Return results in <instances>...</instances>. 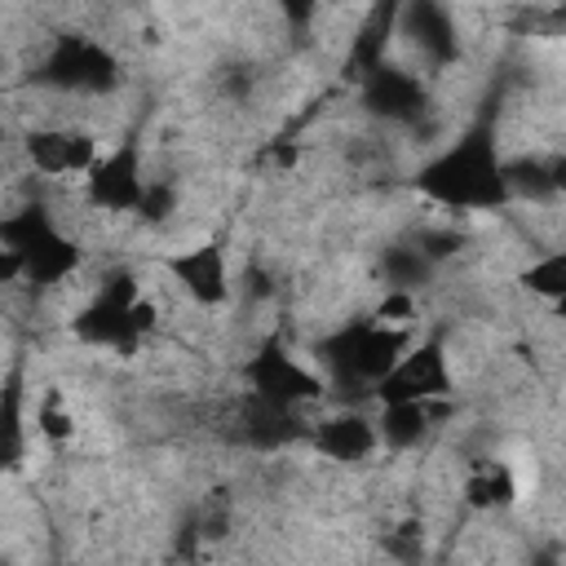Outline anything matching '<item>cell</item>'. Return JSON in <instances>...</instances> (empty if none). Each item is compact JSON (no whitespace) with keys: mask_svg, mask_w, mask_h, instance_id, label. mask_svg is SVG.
<instances>
[{"mask_svg":"<svg viewBox=\"0 0 566 566\" xmlns=\"http://www.w3.org/2000/svg\"><path fill=\"white\" fill-rule=\"evenodd\" d=\"M394 27H398V35H402L416 53H424L429 66H447V62H455V53H460L455 22H451V13H447L442 4H411V9H402V13L394 18Z\"/></svg>","mask_w":566,"mask_h":566,"instance_id":"obj_12","label":"cell"},{"mask_svg":"<svg viewBox=\"0 0 566 566\" xmlns=\"http://www.w3.org/2000/svg\"><path fill=\"white\" fill-rule=\"evenodd\" d=\"M35 84L57 88V93H80V97H102L119 84V62L102 40L88 35H57L53 49L44 53Z\"/></svg>","mask_w":566,"mask_h":566,"instance_id":"obj_6","label":"cell"},{"mask_svg":"<svg viewBox=\"0 0 566 566\" xmlns=\"http://www.w3.org/2000/svg\"><path fill=\"white\" fill-rule=\"evenodd\" d=\"M464 495H469V504L473 509H500V504H509L517 491H513V473L504 469V464H486V469H478L469 482H464Z\"/></svg>","mask_w":566,"mask_h":566,"instance_id":"obj_18","label":"cell"},{"mask_svg":"<svg viewBox=\"0 0 566 566\" xmlns=\"http://www.w3.org/2000/svg\"><path fill=\"white\" fill-rule=\"evenodd\" d=\"M168 274L195 305H221L230 296V261H226V248L212 239L195 243L186 252H172Z\"/></svg>","mask_w":566,"mask_h":566,"instance_id":"obj_11","label":"cell"},{"mask_svg":"<svg viewBox=\"0 0 566 566\" xmlns=\"http://www.w3.org/2000/svg\"><path fill=\"white\" fill-rule=\"evenodd\" d=\"M0 248H9L18 256L22 283H35V287H57L84 261L80 243L57 230V221L44 203H22L18 212L0 217Z\"/></svg>","mask_w":566,"mask_h":566,"instance_id":"obj_3","label":"cell"},{"mask_svg":"<svg viewBox=\"0 0 566 566\" xmlns=\"http://www.w3.org/2000/svg\"><path fill=\"white\" fill-rule=\"evenodd\" d=\"M150 327H155V305L142 296L128 270H115L102 283V292L71 318L75 340L93 349H115V354H133Z\"/></svg>","mask_w":566,"mask_h":566,"instance_id":"obj_4","label":"cell"},{"mask_svg":"<svg viewBox=\"0 0 566 566\" xmlns=\"http://www.w3.org/2000/svg\"><path fill=\"white\" fill-rule=\"evenodd\" d=\"M380 274H385V287L389 292H416V287H424L429 283V274H433V261L416 248V243H394L385 256H380Z\"/></svg>","mask_w":566,"mask_h":566,"instance_id":"obj_17","label":"cell"},{"mask_svg":"<svg viewBox=\"0 0 566 566\" xmlns=\"http://www.w3.org/2000/svg\"><path fill=\"white\" fill-rule=\"evenodd\" d=\"M358 102L371 119H385V124H420L429 115L424 80L389 57L380 66H371L367 75H358Z\"/></svg>","mask_w":566,"mask_h":566,"instance_id":"obj_7","label":"cell"},{"mask_svg":"<svg viewBox=\"0 0 566 566\" xmlns=\"http://www.w3.org/2000/svg\"><path fill=\"white\" fill-rule=\"evenodd\" d=\"M411 349V332L407 327H389V323H376V318H358V323H345L336 332H327L318 345H314V358L323 363L327 371V385L336 389H371L394 371V363Z\"/></svg>","mask_w":566,"mask_h":566,"instance_id":"obj_2","label":"cell"},{"mask_svg":"<svg viewBox=\"0 0 566 566\" xmlns=\"http://www.w3.org/2000/svg\"><path fill=\"white\" fill-rule=\"evenodd\" d=\"M4 283H22V265H18V256L9 248H0V287Z\"/></svg>","mask_w":566,"mask_h":566,"instance_id":"obj_22","label":"cell"},{"mask_svg":"<svg viewBox=\"0 0 566 566\" xmlns=\"http://www.w3.org/2000/svg\"><path fill=\"white\" fill-rule=\"evenodd\" d=\"M243 385H248V398L256 402H270V407H283V411H296L314 398L327 394V380L318 371H310L305 363H296L283 345V336H265L248 363H243Z\"/></svg>","mask_w":566,"mask_h":566,"instance_id":"obj_5","label":"cell"},{"mask_svg":"<svg viewBox=\"0 0 566 566\" xmlns=\"http://www.w3.org/2000/svg\"><path fill=\"white\" fill-rule=\"evenodd\" d=\"M376 424V442L389 451H411L429 438L433 429V402H380Z\"/></svg>","mask_w":566,"mask_h":566,"instance_id":"obj_15","label":"cell"},{"mask_svg":"<svg viewBox=\"0 0 566 566\" xmlns=\"http://www.w3.org/2000/svg\"><path fill=\"white\" fill-rule=\"evenodd\" d=\"M27 460V402H22V371L0 380V469H18Z\"/></svg>","mask_w":566,"mask_h":566,"instance_id":"obj_16","label":"cell"},{"mask_svg":"<svg viewBox=\"0 0 566 566\" xmlns=\"http://www.w3.org/2000/svg\"><path fill=\"white\" fill-rule=\"evenodd\" d=\"M234 438L252 451H279L296 438H310V429L301 424L296 411H283V407H270V402H256L243 394V407L234 416Z\"/></svg>","mask_w":566,"mask_h":566,"instance_id":"obj_13","label":"cell"},{"mask_svg":"<svg viewBox=\"0 0 566 566\" xmlns=\"http://www.w3.org/2000/svg\"><path fill=\"white\" fill-rule=\"evenodd\" d=\"M84 195L93 208L102 212H137L142 195H146V172H142V142L124 137L115 142L106 155L93 159V168L84 172Z\"/></svg>","mask_w":566,"mask_h":566,"instance_id":"obj_8","label":"cell"},{"mask_svg":"<svg viewBox=\"0 0 566 566\" xmlns=\"http://www.w3.org/2000/svg\"><path fill=\"white\" fill-rule=\"evenodd\" d=\"M40 429H44L53 442L71 438V411H62V407H57V394H49V402L40 407Z\"/></svg>","mask_w":566,"mask_h":566,"instance_id":"obj_21","label":"cell"},{"mask_svg":"<svg viewBox=\"0 0 566 566\" xmlns=\"http://www.w3.org/2000/svg\"><path fill=\"white\" fill-rule=\"evenodd\" d=\"M416 190L424 199H433L442 208H460V212L504 208L509 190H504V159L495 146V128L473 124L451 146H442L433 159H424V168L416 172Z\"/></svg>","mask_w":566,"mask_h":566,"instance_id":"obj_1","label":"cell"},{"mask_svg":"<svg viewBox=\"0 0 566 566\" xmlns=\"http://www.w3.org/2000/svg\"><path fill=\"white\" fill-rule=\"evenodd\" d=\"M0 66H4V53H0Z\"/></svg>","mask_w":566,"mask_h":566,"instance_id":"obj_23","label":"cell"},{"mask_svg":"<svg viewBox=\"0 0 566 566\" xmlns=\"http://www.w3.org/2000/svg\"><path fill=\"white\" fill-rule=\"evenodd\" d=\"M27 164L40 177H71V172H88L97 159V142L84 128H66V124H49V128H31L22 137Z\"/></svg>","mask_w":566,"mask_h":566,"instance_id":"obj_10","label":"cell"},{"mask_svg":"<svg viewBox=\"0 0 566 566\" xmlns=\"http://www.w3.org/2000/svg\"><path fill=\"white\" fill-rule=\"evenodd\" d=\"M447 394H451V363H447V345L438 336L411 345L394 363V371L376 385L380 402H438Z\"/></svg>","mask_w":566,"mask_h":566,"instance_id":"obj_9","label":"cell"},{"mask_svg":"<svg viewBox=\"0 0 566 566\" xmlns=\"http://www.w3.org/2000/svg\"><path fill=\"white\" fill-rule=\"evenodd\" d=\"M526 279V287L531 292H539V296H548V301H557L562 292H566V252H548V256H539V261H531V270L522 274Z\"/></svg>","mask_w":566,"mask_h":566,"instance_id":"obj_19","label":"cell"},{"mask_svg":"<svg viewBox=\"0 0 566 566\" xmlns=\"http://www.w3.org/2000/svg\"><path fill=\"white\" fill-rule=\"evenodd\" d=\"M172 208H177V190L168 181H146V195L137 203V217L142 221H164Z\"/></svg>","mask_w":566,"mask_h":566,"instance_id":"obj_20","label":"cell"},{"mask_svg":"<svg viewBox=\"0 0 566 566\" xmlns=\"http://www.w3.org/2000/svg\"><path fill=\"white\" fill-rule=\"evenodd\" d=\"M310 442H314L318 455H327V460H336V464L367 460V455L380 447V442H376V424H371L363 411H354V407H345V411L318 420V424L310 429Z\"/></svg>","mask_w":566,"mask_h":566,"instance_id":"obj_14","label":"cell"}]
</instances>
